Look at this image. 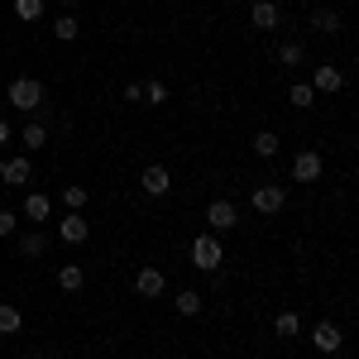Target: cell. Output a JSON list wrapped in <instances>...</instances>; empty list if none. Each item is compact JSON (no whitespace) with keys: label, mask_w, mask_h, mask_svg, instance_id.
Returning a JSON list of instances; mask_svg holds the SVG:
<instances>
[{"label":"cell","mask_w":359,"mask_h":359,"mask_svg":"<svg viewBox=\"0 0 359 359\" xmlns=\"http://www.w3.org/2000/svg\"><path fill=\"white\" fill-rule=\"evenodd\" d=\"M0 182H10V187L34 182V163H29V154H20V158H0Z\"/></svg>","instance_id":"30bf717a"},{"label":"cell","mask_w":359,"mask_h":359,"mask_svg":"<svg viewBox=\"0 0 359 359\" xmlns=\"http://www.w3.org/2000/svg\"><path fill=\"white\" fill-rule=\"evenodd\" d=\"M10 139H15V130H10V120L0 115V144H10Z\"/></svg>","instance_id":"f1b7e54d"},{"label":"cell","mask_w":359,"mask_h":359,"mask_svg":"<svg viewBox=\"0 0 359 359\" xmlns=\"http://www.w3.org/2000/svg\"><path fill=\"white\" fill-rule=\"evenodd\" d=\"M278 149H283V139L273 130H259L254 135V158H278Z\"/></svg>","instance_id":"e0dca14e"},{"label":"cell","mask_w":359,"mask_h":359,"mask_svg":"<svg viewBox=\"0 0 359 359\" xmlns=\"http://www.w3.org/2000/svg\"><path fill=\"white\" fill-rule=\"evenodd\" d=\"M48 216H53V201H48V196H43V192H29V196H25V221L43 225V221H48Z\"/></svg>","instance_id":"4fadbf2b"},{"label":"cell","mask_w":359,"mask_h":359,"mask_svg":"<svg viewBox=\"0 0 359 359\" xmlns=\"http://www.w3.org/2000/svg\"><path fill=\"white\" fill-rule=\"evenodd\" d=\"M86 196H91V192H86L82 182H67V187H62V206H67V211H82Z\"/></svg>","instance_id":"cb8c5ba5"},{"label":"cell","mask_w":359,"mask_h":359,"mask_svg":"<svg viewBox=\"0 0 359 359\" xmlns=\"http://www.w3.org/2000/svg\"><path fill=\"white\" fill-rule=\"evenodd\" d=\"M168 187H172V172H168L163 163H149L139 172V192L144 196H168Z\"/></svg>","instance_id":"ba28073f"},{"label":"cell","mask_w":359,"mask_h":359,"mask_svg":"<svg viewBox=\"0 0 359 359\" xmlns=\"http://www.w3.org/2000/svg\"><path fill=\"white\" fill-rule=\"evenodd\" d=\"M287 101H292L297 111H311V101H316V91H311V82H292V91H287Z\"/></svg>","instance_id":"603a6c76"},{"label":"cell","mask_w":359,"mask_h":359,"mask_svg":"<svg viewBox=\"0 0 359 359\" xmlns=\"http://www.w3.org/2000/svg\"><path fill=\"white\" fill-rule=\"evenodd\" d=\"M10 10H15V20H25V25L43 20V0H10Z\"/></svg>","instance_id":"44dd1931"},{"label":"cell","mask_w":359,"mask_h":359,"mask_svg":"<svg viewBox=\"0 0 359 359\" xmlns=\"http://www.w3.org/2000/svg\"><path fill=\"white\" fill-rule=\"evenodd\" d=\"M135 292L144 297V302L163 297V292H168V278H163V269H139V273H135Z\"/></svg>","instance_id":"9c48e42d"},{"label":"cell","mask_w":359,"mask_h":359,"mask_svg":"<svg viewBox=\"0 0 359 359\" xmlns=\"http://www.w3.org/2000/svg\"><path fill=\"white\" fill-rule=\"evenodd\" d=\"M283 206H287V187L283 182H259L254 187V211L259 216H278Z\"/></svg>","instance_id":"3957f363"},{"label":"cell","mask_w":359,"mask_h":359,"mask_svg":"<svg viewBox=\"0 0 359 359\" xmlns=\"http://www.w3.org/2000/svg\"><path fill=\"white\" fill-rule=\"evenodd\" d=\"M206 225H211V235H225V230H235V225H240V211H235V201H230V196H216V201L206 206Z\"/></svg>","instance_id":"277c9868"},{"label":"cell","mask_w":359,"mask_h":359,"mask_svg":"<svg viewBox=\"0 0 359 359\" xmlns=\"http://www.w3.org/2000/svg\"><path fill=\"white\" fill-rule=\"evenodd\" d=\"M20 254H25V259H43V254H48V235H43V230H25V235H20Z\"/></svg>","instance_id":"9a60e30c"},{"label":"cell","mask_w":359,"mask_h":359,"mask_svg":"<svg viewBox=\"0 0 359 359\" xmlns=\"http://www.w3.org/2000/svg\"><path fill=\"white\" fill-rule=\"evenodd\" d=\"M273 331L283 335V340H297V335H302V316H297V311H278Z\"/></svg>","instance_id":"d6986e66"},{"label":"cell","mask_w":359,"mask_h":359,"mask_svg":"<svg viewBox=\"0 0 359 359\" xmlns=\"http://www.w3.org/2000/svg\"><path fill=\"white\" fill-rule=\"evenodd\" d=\"M311 91H345V72H340V67H331V62H326V67H316V72H311Z\"/></svg>","instance_id":"7c38bea8"},{"label":"cell","mask_w":359,"mask_h":359,"mask_svg":"<svg viewBox=\"0 0 359 359\" xmlns=\"http://www.w3.org/2000/svg\"><path fill=\"white\" fill-rule=\"evenodd\" d=\"M144 101H149V106H163V101H168V86L163 82H149V86H144Z\"/></svg>","instance_id":"83f0119b"},{"label":"cell","mask_w":359,"mask_h":359,"mask_svg":"<svg viewBox=\"0 0 359 359\" xmlns=\"http://www.w3.org/2000/svg\"><path fill=\"white\" fill-rule=\"evenodd\" d=\"M249 25L264 29V34H269V29H278V25H283V10H278V0H254V5H249Z\"/></svg>","instance_id":"8fae6325"},{"label":"cell","mask_w":359,"mask_h":359,"mask_svg":"<svg viewBox=\"0 0 359 359\" xmlns=\"http://www.w3.org/2000/svg\"><path fill=\"white\" fill-rule=\"evenodd\" d=\"M20 326H25V311L10 302H0V335H20Z\"/></svg>","instance_id":"ac0fdd59"},{"label":"cell","mask_w":359,"mask_h":359,"mask_svg":"<svg viewBox=\"0 0 359 359\" xmlns=\"http://www.w3.org/2000/svg\"><path fill=\"white\" fill-rule=\"evenodd\" d=\"M20 230V211H0V240H10Z\"/></svg>","instance_id":"4316f807"},{"label":"cell","mask_w":359,"mask_h":359,"mask_svg":"<svg viewBox=\"0 0 359 359\" xmlns=\"http://www.w3.org/2000/svg\"><path fill=\"white\" fill-rule=\"evenodd\" d=\"M57 240H62V245H86V240H91V225H86L82 211H67V216L57 221Z\"/></svg>","instance_id":"52a82bcc"},{"label":"cell","mask_w":359,"mask_h":359,"mask_svg":"<svg viewBox=\"0 0 359 359\" xmlns=\"http://www.w3.org/2000/svg\"><path fill=\"white\" fill-rule=\"evenodd\" d=\"M5 96H10V106H15V111H25V115L43 111V82H39V77H15Z\"/></svg>","instance_id":"6da1fadb"},{"label":"cell","mask_w":359,"mask_h":359,"mask_svg":"<svg viewBox=\"0 0 359 359\" xmlns=\"http://www.w3.org/2000/svg\"><path fill=\"white\" fill-rule=\"evenodd\" d=\"M82 283H86L82 264H62V269H57V287H62V292H82Z\"/></svg>","instance_id":"2e32d148"},{"label":"cell","mask_w":359,"mask_h":359,"mask_svg":"<svg viewBox=\"0 0 359 359\" xmlns=\"http://www.w3.org/2000/svg\"><path fill=\"white\" fill-rule=\"evenodd\" d=\"M177 316H201V292L196 287H182L177 292Z\"/></svg>","instance_id":"7402d4cb"},{"label":"cell","mask_w":359,"mask_h":359,"mask_svg":"<svg viewBox=\"0 0 359 359\" xmlns=\"http://www.w3.org/2000/svg\"><path fill=\"white\" fill-rule=\"evenodd\" d=\"M192 264L201 269V273H216V269L225 264L221 235H211V230H206V235H196V240H192Z\"/></svg>","instance_id":"7a4b0ae2"},{"label":"cell","mask_w":359,"mask_h":359,"mask_svg":"<svg viewBox=\"0 0 359 359\" xmlns=\"http://www.w3.org/2000/svg\"><path fill=\"white\" fill-rule=\"evenodd\" d=\"M311 350H321V355H340V350H345V331H340L335 321H316V326H311Z\"/></svg>","instance_id":"5b68a950"},{"label":"cell","mask_w":359,"mask_h":359,"mask_svg":"<svg viewBox=\"0 0 359 359\" xmlns=\"http://www.w3.org/2000/svg\"><path fill=\"white\" fill-rule=\"evenodd\" d=\"M20 144H25V154H34V149H48V125H43V120H29L25 135H20Z\"/></svg>","instance_id":"5bb4252c"},{"label":"cell","mask_w":359,"mask_h":359,"mask_svg":"<svg viewBox=\"0 0 359 359\" xmlns=\"http://www.w3.org/2000/svg\"><path fill=\"white\" fill-rule=\"evenodd\" d=\"M29 359H57V355H29Z\"/></svg>","instance_id":"4dcf8cb0"},{"label":"cell","mask_w":359,"mask_h":359,"mask_svg":"<svg viewBox=\"0 0 359 359\" xmlns=\"http://www.w3.org/2000/svg\"><path fill=\"white\" fill-rule=\"evenodd\" d=\"M326 172V158L316 154V149H302V154H292V182H316Z\"/></svg>","instance_id":"8992f818"},{"label":"cell","mask_w":359,"mask_h":359,"mask_svg":"<svg viewBox=\"0 0 359 359\" xmlns=\"http://www.w3.org/2000/svg\"><path fill=\"white\" fill-rule=\"evenodd\" d=\"M77 34H82L77 15H57V20H53V39H57V43H72Z\"/></svg>","instance_id":"ffe728a7"},{"label":"cell","mask_w":359,"mask_h":359,"mask_svg":"<svg viewBox=\"0 0 359 359\" xmlns=\"http://www.w3.org/2000/svg\"><path fill=\"white\" fill-rule=\"evenodd\" d=\"M302 57H306V48H302V43H297V39L278 48V62H283V67H302Z\"/></svg>","instance_id":"d4e9b609"},{"label":"cell","mask_w":359,"mask_h":359,"mask_svg":"<svg viewBox=\"0 0 359 359\" xmlns=\"http://www.w3.org/2000/svg\"><path fill=\"white\" fill-rule=\"evenodd\" d=\"M57 5H62V10H67V15H72V10H77V5H82V0H57Z\"/></svg>","instance_id":"f546056e"},{"label":"cell","mask_w":359,"mask_h":359,"mask_svg":"<svg viewBox=\"0 0 359 359\" xmlns=\"http://www.w3.org/2000/svg\"><path fill=\"white\" fill-rule=\"evenodd\" d=\"M311 25L321 29V34H335V29H340V15H335V10H311Z\"/></svg>","instance_id":"484cf974"}]
</instances>
